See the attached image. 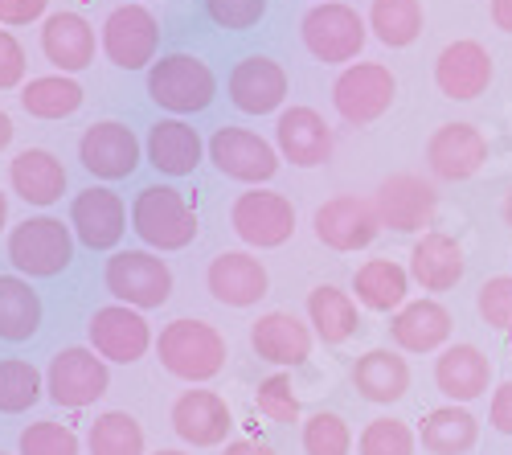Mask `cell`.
Here are the masks:
<instances>
[{"label":"cell","mask_w":512,"mask_h":455,"mask_svg":"<svg viewBox=\"0 0 512 455\" xmlns=\"http://www.w3.org/2000/svg\"><path fill=\"white\" fill-rule=\"evenodd\" d=\"M156 357L181 382H209L226 369V337L205 320H173L156 341Z\"/></svg>","instance_id":"cell-1"},{"label":"cell","mask_w":512,"mask_h":455,"mask_svg":"<svg viewBox=\"0 0 512 455\" xmlns=\"http://www.w3.org/2000/svg\"><path fill=\"white\" fill-rule=\"evenodd\" d=\"M132 230L152 251H185L197 242V214L173 185H148L132 201Z\"/></svg>","instance_id":"cell-2"},{"label":"cell","mask_w":512,"mask_h":455,"mask_svg":"<svg viewBox=\"0 0 512 455\" xmlns=\"http://www.w3.org/2000/svg\"><path fill=\"white\" fill-rule=\"evenodd\" d=\"M218 95V78L197 54H164L148 70V99L173 115H197Z\"/></svg>","instance_id":"cell-3"},{"label":"cell","mask_w":512,"mask_h":455,"mask_svg":"<svg viewBox=\"0 0 512 455\" xmlns=\"http://www.w3.org/2000/svg\"><path fill=\"white\" fill-rule=\"evenodd\" d=\"M300 37H304V46L316 62L324 66H340V62H353L361 50H365V41H369V21L349 9V5H340V0H324V5H312L300 21Z\"/></svg>","instance_id":"cell-4"},{"label":"cell","mask_w":512,"mask_h":455,"mask_svg":"<svg viewBox=\"0 0 512 455\" xmlns=\"http://www.w3.org/2000/svg\"><path fill=\"white\" fill-rule=\"evenodd\" d=\"M394 99H398V78L381 62H353L332 82V107L345 123H353V128L377 123L394 107Z\"/></svg>","instance_id":"cell-5"},{"label":"cell","mask_w":512,"mask_h":455,"mask_svg":"<svg viewBox=\"0 0 512 455\" xmlns=\"http://www.w3.org/2000/svg\"><path fill=\"white\" fill-rule=\"evenodd\" d=\"M103 283L107 292L136 308V312H152V308H164L168 296H173V271H168V263L152 251H119L107 259L103 267Z\"/></svg>","instance_id":"cell-6"},{"label":"cell","mask_w":512,"mask_h":455,"mask_svg":"<svg viewBox=\"0 0 512 455\" xmlns=\"http://www.w3.org/2000/svg\"><path fill=\"white\" fill-rule=\"evenodd\" d=\"M70 259H74V230L50 214L25 218L9 234V263L25 279H54L70 267Z\"/></svg>","instance_id":"cell-7"},{"label":"cell","mask_w":512,"mask_h":455,"mask_svg":"<svg viewBox=\"0 0 512 455\" xmlns=\"http://www.w3.org/2000/svg\"><path fill=\"white\" fill-rule=\"evenodd\" d=\"M312 226H316V238L328 246V251H340V255L365 251V246H373L377 234L386 230L381 226V214H377V201L361 197V193L328 197L316 210Z\"/></svg>","instance_id":"cell-8"},{"label":"cell","mask_w":512,"mask_h":455,"mask_svg":"<svg viewBox=\"0 0 512 455\" xmlns=\"http://www.w3.org/2000/svg\"><path fill=\"white\" fill-rule=\"evenodd\" d=\"M230 226L246 246H254V251H275V246H283L295 234V205L283 193L250 189V193L234 197Z\"/></svg>","instance_id":"cell-9"},{"label":"cell","mask_w":512,"mask_h":455,"mask_svg":"<svg viewBox=\"0 0 512 455\" xmlns=\"http://www.w3.org/2000/svg\"><path fill=\"white\" fill-rule=\"evenodd\" d=\"M209 160L213 169L230 181L242 185H263L279 173V148L271 140H263L259 132H246V128H218L209 136Z\"/></svg>","instance_id":"cell-10"},{"label":"cell","mask_w":512,"mask_h":455,"mask_svg":"<svg viewBox=\"0 0 512 455\" xmlns=\"http://www.w3.org/2000/svg\"><path fill=\"white\" fill-rule=\"evenodd\" d=\"M107 386H111V369L95 349H78V345L62 349V353H54V361L46 369V390L66 410H82V406L99 402L107 394Z\"/></svg>","instance_id":"cell-11"},{"label":"cell","mask_w":512,"mask_h":455,"mask_svg":"<svg viewBox=\"0 0 512 455\" xmlns=\"http://www.w3.org/2000/svg\"><path fill=\"white\" fill-rule=\"evenodd\" d=\"M488 160V136L476 128V123H463V119H451V123H439L426 140V169L439 181H467L484 169Z\"/></svg>","instance_id":"cell-12"},{"label":"cell","mask_w":512,"mask_h":455,"mask_svg":"<svg viewBox=\"0 0 512 455\" xmlns=\"http://www.w3.org/2000/svg\"><path fill=\"white\" fill-rule=\"evenodd\" d=\"M78 160H82V169L99 181H123L140 169V140L127 123L103 119V123H91V128L82 132Z\"/></svg>","instance_id":"cell-13"},{"label":"cell","mask_w":512,"mask_h":455,"mask_svg":"<svg viewBox=\"0 0 512 455\" xmlns=\"http://www.w3.org/2000/svg\"><path fill=\"white\" fill-rule=\"evenodd\" d=\"M377 201V214H381V226L386 230H398V234H414L422 226H431L435 210H439V193L435 185L418 177V173H394L377 185L373 193Z\"/></svg>","instance_id":"cell-14"},{"label":"cell","mask_w":512,"mask_h":455,"mask_svg":"<svg viewBox=\"0 0 512 455\" xmlns=\"http://www.w3.org/2000/svg\"><path fill=\"white\" fill-rule=\"evenodd\" d=\"M156 46L160 25L144 5H119L103 21V54L119 70H144L148 62H156Z\"/></svg>","instance_id":"cell-15"},{"label":"cell","mask_w":512,"mask_h":455,"mask_svg":"<svg viewBox=\"0 0 512 455\" xmlns=\"http://www.w3.org/2000/svg\"><path fill=\"white\" fill-rule=\"evenodd\" d=\"M492 78H496L492 54L472 37L451 41V46H443V54L435 58V87L443 99L472 103L492 87Z\"/></svg>","instance_id":"cell-16"},{"label":"cell","mask_w":512,"mask_h":455,"mask_svg":"<svg viewBox=\"0 0 512 455\" xmlns=\"http://www.w3.org/2000/svg\"><path fill=\"white\" fill-rule=\"evenodd\" d=\"M70 230H74V238L82 246H91V251H111V246H119V238L127 230V205H123V197L103 189V185L82 189L70 201Z\"/></svg>","instance_id":"cell-17"},{"label":"cell","mask_w":512,"mask_h":455,"mask_svg":"<svg viewBox=\"0 0 512 455\" xmlns=\"http://www.w3.org/2000/svg\"><path fill=\"white\" fill-rule=\"evenodd\" d=\"M91 349L103 361H119V365H132L152 349V328L148 320L127 308V304H107L91 316Z\"/></svg>","instance_id":"cell-18"},{"label":"cell","mask_w":512,"mask_h":455,"mask_svg":"<svg viewBox=\"0 0 512 455\" xmlns=\"http://www.w3.org/2000/svg\"><path fill=\"white\" fill-rule=\"evenodd\" d=\"M316 333L295 312H263L250 324V349L259 361H271L279 369H300L312 357Z\"/></svg>","instance_id":"cell-19"},{"label":"cell","mask_w":512,"mask_h":455,"mask_svg":"<svg viewBox=\"0 0 512 455\" xmlns=\"http://www.w3.org/2000/svg\"><path fill=\"white\" fill-rule=\"evenodd\" d=\"M205 283H209V296L218 304H226V308H250L271 292V275H267L263 259H254L246 251L213 255V263L205 271Z\"/></svg>","instance_id":"cell-20"},{"label":"cell","mask_w":512,"mask_h":455,"mask_svg":"<svg viewBox=\"0 0 512 455\" xmlns=\"http://www.w3.org/2000/svg\"><path fill=\"white\" fill-rule=\"evenodd\" d=\"M287 99V70L267 54H246L230 70V103L242 115H271Z\"/></svg>","instance_id":"cell-21"},{"label":"cell","mask_w":512,"mask_h":455,"mask_svg":"<svg viewBox=\"0 0 512 455\" xmlns=\"http://www.w3.org/2000/svg\"><path fill=\"white\" fill-rule=\"evenodd\" d=\"M275 148L283 160H291L295 169H316L324 164L336 148L332 140V128L324 123L320 111L312 107H287L279 119H275Z\"/></svg>","instance_id":"cell-22"},{"label":"cell","mask_w":512,"mask_h":455,"mask_svg":"<svg viewBox=\"0 0 512 455\" xmlns=\"http://www.w3.org/2000/svg\"><path fill=\"white\" fill-rule=\"evenodd\" d=\"M435 386L447 402L455 406H467V402H476L492 390V361L480 345H447L439 357H435Z\"/></svg>","instance_id":"cell-23"},{"label":"cell","mask_w":512,"mask_h":455,"mask_svg":"<svg viewBox=\"0 0 512 455\" xmlns=\"http://www.w3.org/2000/svg\"><path fill=\"white\" fill-rule=\"evenodd\" d=\"M168 423H173L177 439H185L189 447H218V443H226V435L234 427L226 398L213 394V390H185L173 402Z\"/></svg>","instance_id":"cell-24"},{"label":"cell","mask_w":512,"mask_h":455,"mask_svg":"<svg viewBox=\"0 0 512 455\" xmlns=\"http://www.w3.org/2000/svg\"><path fill=\"white\" fill-rule=\"evenodd\" d=\"M467 259L463 246L443 234V230H426L414 246H410V279L422 287V292H451V287L463 279Z\"/></svg>","instance_id":"cell-25"},{"label":"cell","mask_w":512,"mask_h":455,"mask_svg":"<svg viewBox=\"0 0 512 455\" xmlns=\"http://www.w3.org/2000/svg\"><path fill=\"white\" fill-rule=\"evenodd\" d=\"M451 328H455L451 312L439 300L422 296V300H410L402 312H394L390 337L402 353H439L451 341Z\"/></svg>","instance_id":"cell-26"},{"label":"cell","mask_w":512,"mask_h":455,"mask_svg":"<svg viewBox=\"0 0 512 455\" xmlns=\"http://www.w3.org/2000/svg\"><path fill=\"white\" fill-rule=\"evenodd\" d=\"M144 148H148V164L164 177H193L205 156L197 128L185 119H156Z\"/></svg>","instance_id":"cell-27"},{"label":"cell","mask_w":512,"mask_h":455,"mask_svg":"<svg viewBox=\"0 0 512 455\" xmlns=\"http://www.w3.org/2000/svg\"><path fill=\"white\" fill-rule=\"evenodd\" d=\"M353 390L373 402V406H390V402H402L406 390H410V365L398 349H369L357 357L353 365Z\"/></svg>","instance_id":"cell-28"},{"label":"cell","mask_w":512,"mask_h":455,"mask_svg":"<svg viewBox=\"0 0 512 455\" xmlns=\"http://www.w3.org/2000/svg\"><path fill=\"white\" fill-rule=\"evenodd\" d=\"M41 54L62 74H78L95 62V29L78 13H54L41 25Z\"/></svg>","instance_id":"cell-29"},{"label":"cell","mask_w":512,"mask_h":455,"mask_svg":"<svg viewBox=\"0 0 512 455\" xmlns=\"http://www.w3.org/2000/svg\"><path fill=\"white\" fill-rule=\"evenodd\" d=\"M9 185L29 205H54L66 193V169L62 160L46 148H25L9 164Z\"/></svg>","instance_id":"cell-30"},{"label":"cell","mask_w":512,"mask_h":455,"mask_svg":"<svg viewBox=\"0 0 512 455\" xmlns=\"http://www.w3.org/2000/svg\"><path fill=\"white\" fill-rule=\"evenodd\" d=\"M418 443L431 455H467L480 443V419L467 406H435L418 427Z\"/></svg>","instance_id":"cell-31"},{"label":"cell","mask_w":512,"mask_h":455,"mask_svg":"<svg viewBox=\"0 0 512 455\" xmlns=\"http://www.w3.org/2000/svg\"><path fill=\"white\" fill-rule=\"evenodd\" d=\"M353 292L369 312H402L410 296V271L394 259H365L353 275Z\"/></svg>","instance_id":"cell-32"},{"label":"cell","mask_w":512,"mask_h":455,"mask_svg":"<svg viewBox=\"0 0 512 455\" xmlns=\"http://www.w3.org/2000/svg\"><path fill=\"white\" fill-rule=\"evenodd\" d=\"M308 324L324 345H345L349 337H357V328H361L357 300L349 292H340V287H332V283H320L308 292Z\"/></svg>","instance_id":"cell-33"},{"label":"cell","mask_w":512,"mask_h":455,"mask_svg":"<svg viewBox=\"0 0 512 455\" xmlns=\"http://www.w3.org/2000/svg\"><path fill=\"white\" fill-rule=\"evenodd\" d=\"M41 328V300L25 275H0V341L21 345L37 337Z\"/></svg>","instance_id":"cell-34"},{"label":"cell","mask_w":512,"mask_h":455,"mask_svg":"<svg viewBox=\"0 0 512 455\" xmlns=\"http://www.w3.org/2000/svg\"><path fill=\"white\" fill-rule=\"evenodd\" d=\"M426 13H422V0H373L369 5V29L381 46L390 50H406L422 37Z\"/></svg>","instance_id":"cell-35"},{"label":"cell","mask_w":512,"mask_h":455,"mask_svg":"<svg viewBox=\"0 0 512 455\" xmlns=\"http://www.w3.org/2000/svg\"><path fill=\"white\" fill-rule=\"evenodd\" d=\"M21 107L33 119H66V115H74L82 107V87L70 74H41V78L25 82Z\"/></svg>","instance_id":"cell-36"},{"label":"cell","mask_w":512,"mask_h":455,"mask_svg":"<svg viewBox=\"0 0 512 455\" xmlns=\"http://www.w3.org/2000/svg\"><path fill=\"white\" fill-rule=\"evenodd\" d=\"M91 455H144V427L127 410H107L91 423L87 435Z\"/></svg>","instance_id":"cell-37"},{"label":"cell","mask_w":512,"mask_h":455,"mask_svg":"<svg viewBox=\"0 0 512 455\" xmlns=\"http://www.w3.org/2000/svg\"><path fill=\"white\" fill-rule=\"evenodd\" d=\"M41 374L33 361L9 357L0 361V415H25V410L41 398Z\"/></svg>","instance_id":"cell-38"},{"label":"cell","mask_w":512,"mask_h":455,"mask_svg":"<svg viewBox=\"0 0 512 455\" xmlns=\"http://www.w3.org/2000/svg\"><path fill=\"white\" fill-rule=\"evenodd\" d=\"M300 439H304V451L308 455H349L353 451L349 423L340 419V415H332V410H316V415L304 423Z\"/></svg>","instance_id":"cell-39"},{"label":"cell","mask_w":512,"mask_h":455,"mask_svg":"<svg viewBox=\"0 0 512 455\" xmlns=\"http://www.w3.org/2000/svg\"><path fill=\"white\" fill-rule=\"evenodd\" d=\"M418 447V431H410L402 419H373L361 439H357V451L361 455H414Z\"/></svg>","instance_id":"cell-40"},{"label":"cell","mask_w":512,"mask_h":455,"mask_svg":"<svg viewBox=\"0 0 512 455\" xmlns=\"http://www.w3.org/2000/svg\"><path fill=\"white\" fill-rule=\"evenodd\" d=\"M254 406H259V415H267L271 423H300V394H295L291 378L287 374H271L259 382V390H254Z\"/></svg>","instance_id":"cell-41"},{"label":"cell","mask_w":512,"mask_h":455,"mask_svg":"<svg viewBox=\"0 0 512 455\" xmlns=\"http://www.w3.org/2000/svg\"><path fill=\"white\" fill-rule=\"evenodd\" d=\"M476 312L488 328L512 337V275H492L480 283V296H476Z\"/></svg>","instance_id":"cell-42"},{"label":"cell","mask_w":512,"mask_h":455,"mask_svg":"<svg viewBox=\"0 0 512 455\" xmlns=\"http://www.w3.org/2000/svg\"><path fill=\"white\" fill-rule=\"evenodd\" d=\"M17 447L21 455H78V435L62 423H29Z\"/></svg>","instance_id":"cell-43"},{"label":"cell","mask_w":512,"mask_h":455,"mask_svg":"<svg viewBox=\"0 0 512 455\" xmlns=\"http://www.w3.org/2000/svg\"><path fill=\"white\" fill-rule=\"evenodd\" d=\"M267 5L271 0H205V17L218 25V29H254L263 17H267Z\"/></svg>","instance_id":"cell-44"},{"label":"cell","mask_w":512,"mask_h":455,"mask_svg":"<svg viewBox=\"0 0 512 455\" xmlns=\"http://www.w3.org/2000/svg\"><path fill=\"white\" fill-rule=\"evenodd\" d=\"M21 78H25V50L9 29H0V91H13Z\"/></svg>","instance_id":"cell-45"},{"label":"cell","mask_w":512,"mask_h":455,"mask_svg":"<svg viewBox=\"0 0 512 455\" xmlns=\"http://www.w3.org/2000/svg\"><path fill=\"white\" fill-rule=\"evenodd\" d=\"M488 423L500 431V435H512V378L500 382L492 390V402H488Z\"/></svg>","instance_id":"cell-46"},{"label":"cell","mask_w":512,"mask_h":455,"mask_svg":"<svg viewBox=\"0 0 512 455\" xmlns=\"http://www.w3.org/2000/svg\"><path fill=\"white\" fill-rule=\"evenodd\" d=\"M50 0H0V25H29L46 13Z\"/></svg>","instance_id":"cell-47"},{"label":"cell","mask_w":512,"mask_h":455,"mask_svg":"<svg viewBox=\"0 0 512 455\" xmlns=\"http://www.w3.org/2000/svg\"><path fill=\"white\" fill-rule=\"evenodd\" d=\"M488 17L500 33H512V0H488Z\"/></svg>","instance_id":"cell-48"},{"label":"cell","mask_w":512,"mask_h":455,"mask_svg":"<svg viewBox=\"0 0 512 455\" xmlns=\"http://www.w3.org/2000/svg\"><path fill=\"white\" fill-rule=\"evenodd\" d=\"M222 455H275V447H267L259 439H234V443H226Z\"/></svg>","instance_id":"cell-49"},{"label":"cell","mask_w":512,"mask_h":455,"mask_svg":"<svg viewBox=\"0 0 512 455\" xmlns=\"http://www.w3.org/2000/svg\"><path fill=\"white\" fill-rule=\"evenodd\" d=\"M13 132H17V128H13V119H9L5 111H0V148H9V140H13Z\"/></svg>","instance_id":"cell-50"},{"label":"cell","mask_w":512,"mask_h":455,"mask_svg":"<svg viewBox=\"0 0 512 455\" xmlns=\"http://www.w3.org/2000/svg\"><path fill=\"white\" fill-rule=\"evenodd\" d=\"M500 218H504V226L512 230V189L504 193V201H500Z\"/></svg>","instance_id":"cell-51"},{"label":"cell","mask_w":512,"mask_h":455,"mask_svg":"<svg viewBox=\"0 0 512 455\" xmlns=\"http://www.w3.org/2000/svg\"><path fill=\"white\" fill-rule=\"evenodd\" d=\"M5 222H9V197L0 193V230H5Z\"/></svg>","instance_id":"cell-52"},{"label":"cell","mask_w":512,"mask_h":455,"mask_svg":"<svg viewBox=\"0 0 512 455\" xmlns=\"http://www.w3.org/2000/svg\"><path fill=\"white\" fill-rule=\"evenodd\" d=\"M156 455H185V451H156Z\"/></svg>","instance_id":"cell-53"},{"label":"cell","mask_w":512,"mask_h":455,"mask_svg":"<svg viewBox=\"0 0 512 455\" xmlns=\"http://www.w3.org/2000/svg\"><path fill=\"white\" fill-rule=\"evenodd\" d=\"M0 455H5V451H0Z\"/></svg>","instance_id":"cell-54"},{"label":"cell","mask_w":512,"mask_h":455,"mask_svg":"<svg viewBox=\"0 0 512 455\" xmlns=\"http://www.w3.org/2000/svg\"><path fill=\"white\" fill-rule=\"evenodd\" d=\"M320 5H324V0H320Z\"/></svg>","instance_id":"cell-55"}]
</instances>
